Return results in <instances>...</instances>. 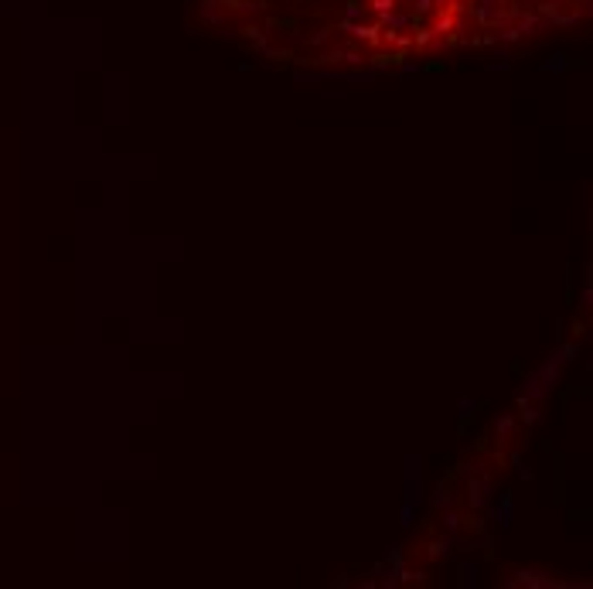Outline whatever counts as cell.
I'll return each instance as SVG.
<instances>
[{
	"label": "cell",
	"instance_id": "cell-2",
	"mask_svg": "<svg viewBox=\"0 0 593 589\" xmlns=\"http://www.w3.org/2000/svg\"><path fill=\"white\" fill-rule=\"evenodd\" d=\"M573 354H580V344H566V348H559V351L552 354V365H559V361H569Z\"/></svg>",
	"mask_w": 593,
	"mask_h": 589
},
{
	"label": "cell",
	"instance_id": "cell-1",
	"mask_svg": "<svg viewBox=\"0 0 593 589\" xmlns=\"http://www.w3.org/2000/svg\"><path fill=\"white\" fill-rule=\"evenodd\" d=\"M512 518H515V508H512V497L505 494V497H501V508L494 504V524L508 528V524H512Z\"/></svg>",
	"mask_w": 593,
	"mask_h": 589
},
{
	"label": "cell",
	"instance_id": "cell-5",
	"mask_svg": "<svg viewBox=\"0 0 593 589\" xmlns=\"http://www.w3.org/2000/svg\"><path fill=\"white\" fill-rule=\"evenodd\" d=\"M512 429H515V419H512V416H505V419H498V433H501V436H508Z\"/></svg>",
	"mask_w": 593,
	"mask_h": 589
},
{
	"label": "cell",
	"instance_id": "cell-4",
	"mask_svg": "<svg viewBox=\"0 0 593 589\" xmlns=\"http://www.w3.org/2000/svg\"><path fill=\"white\" fill-rule=\"evenodd\" d=\"M474 572H477L474 565H460V586H467V583L474 586Z\"/></svg>",
	"mask_w": 593,
	"mask_h": 589
},
{
	"label": "cell",
	"instance_id": "cell-3",
	"mask_svg": "<svg viewBox=\"0 0 593 589\" xmlns=\"http://www.w3.org/2000/svg\"><path fill=\"white\" fill-rule=\"evenodd\" d=\"M457 409H460L457 416H460V419H467V416H474V409H477V402H474V399H460V405H457Z\"/></svg>",
	"mask_w": 593,
	"mask_h": 589
}]
</instances>
